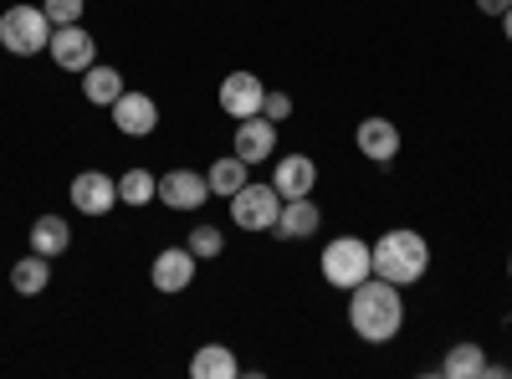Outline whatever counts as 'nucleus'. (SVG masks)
Returning <instances> with one entry per match:
<instances>
[{
	"label": "nucleus",
	"instance_id": "a878e982",
	"mask_svg": "<svg viewBox=\"0 0 512 379\" xmlns=\"http://www.w3.org/2000/svg\"><path fill=\"white\" fill-rule=\"evenodd\" d=\"M477 11H482V16H497V21H502V16L512 11V0H477Z\"/></svg>",
	"mask_w": 512,
	"mask_h": 379
},
{
	"label": "nucleus",
	"instance_id": "4be33fe9",
	"mask_svg": "<svg viewBox=\"0 0 512 379\" xmlns=\"http://www.w3.org/2000/svg\"><path fill=\"white\" fill-rule=\"evenodd\" d=\"M159 195V175H149V170H139V164H134V170H123L118 175V205H149Z\"/></svg>",
	"mask_w": 512,
	"mask_h": 379
},
{
	"label": "nucleus",
	"instance_id": "393cba45",
	"mask_svg": "<svg viewBox=\"0 0 512 379\" xmlns=\"http://www.w3.org/2000/svg\"><path fill=\"white\" fill-rule=\"evenodd\" d=\"M262 113H267L272 123H282V118H292V98H287V93H272V88H267V103H262Z\"/></svg>",
	"mask_w": 512,
	"mask_h": 379
},
{
	"label": "nucleus",
	"instance_id": "2eb2a0df",
	"mask_svg": "<svg viewBox=\"0 0 512 379\" xmlns=\"http://www.w3.org/2000/svg\"><path fill=\"white\" fill-rule=\"evenodd\" d=\"M318 226H323V210H318L313 195H303V200H282V216H277L272 236H282V241H308V236H318Z\"/></svg>",
	"mask_w": 512,
	"mask_h": 379
},
{
	"label": "nucleus",
	"instance_id": "9b49d317",
	"mask_svg": "<svg viewBox=\"0 0 512 379\" xmlns=\"http://www.w3.org/2000/svg\"><path fill=\"white\" fill-rule=\"evenodd\" d=\"M231 154L241 164H267L277 154V123L267 113L256 118H236V134H231Z\"/></svg>",
	"mask_w": 512,
	"mask_h": 379
},
{
	"label": "nucleus",
	"instance_id": "20e7f679",
	"mask_svg": "<svg viewBox=\"0 0 512 379\" xmlns=\"http://www.w3.org/2000/svg\"><path fill=\"white\" fill-rule=\"evenodd\" d=\"M318 267H323V282H328V287L354 292L364 277H374L369 241H364V236H338V241H328L323 257H318Z\"/></svg>",
	"mask_w": 512,
	"mask_h": 379
},
{
	"label": "nucleus",
	"instance_id": "b1692460",
	"mask_svg": "<svg viewBox=\"0 0 512 379\" xmlns=\"http://www.w3.org/2000/svg\"><path fill=\"white\" fill-rule=\"evenodd\" d=\"M41 11L52 16V26H77L82 11H88V0H41Z\"/></svg>",
	"mask_w": 512,
	"mask_h": 379
},
{
	"label": "nucleus",
	"instance_id": "6ab92c4d",
	"mask_svg": "<svg viewBox=\"0 0 512 379\" xmlns=\"http://www.w3.org/2000/svg\"><path fill=\"white\" fill-rule=\"evenodd\" d=\"M190 374H195V379H236L241 364H236V354H231L226 344H200L195 359H190Z\"/></svg>",
	"mask_w": 512,
	"mask_h": 379
},
{
	"label": "nucleus",
	"instance_id": "39448f33",
	"mask_svg": "<svg viewBox=\"0 0 512 379\" xmlns=\"http://www.w3.org/2000/svg\"><path fill=\"white\" fill-rule=\"evenodd\" d=\"M282 216V195L272 180H246L236 195H231V221L241 231H272Z\"/></svg>",
	"mask_w": 512,
	"mask_h": 379
},
{
	"label": "nucleus",
	"instance_id": "9d476101",
	"mask_svg": "<svg viewBox=\"0 0 512 379\" xmlns=\"http://www.w3.org/2000/svg\"><path fill=\"white\" fill-rule=\"evenodd\" d=\"M108 113H113V129H118L123 139H149V134L159 129V103H154L149 93H139V88H134V93L123 88Z\"/></svg>",
	"mask_w": 512,
	"mask_h": 379
},
{
	"label": "nucleus",
	"instance_id": "f03ea898",
	"mask_svg": "<svg viewBox=\"0 0 512 379\" xmlns=\"http://www.w3.org/2000/svg\"><path fill=\"white\" fill-rule=\"evenodd\" d=\"M369 257H374V277L395 282V287H410L431 272V241L410 226H395L384 231L379 241H369Z\"/></svg>",
	"mask_w": 512,
	"mask_h": 379
},
{
	"label": "nucleus",
	"instance_id": "f3484780",
	"mask_svg": "<svg viewBox=\"0 0 512 379\" xmlns=\"http://www.w3.org/2000/svg\"><path fill=\"white\" fill-rule=\"evenodd\" d=\"M118 93H123V72H118V67L93 62L88 72H82V98H88L93 108H113V103H118Z\"/></svg>",
	"mask_w": 512,
	"mask_h": 379
},
{
	"label": "nucleus",
	"instance_id": "a211bd4d",
	"mask_svg": "<svg viewBox=\"0 0 512 379\" xmlns=\"http://www.w3.org/2000/svg\"><path fill=\"white\" fill-rule=\"evenodd\" d=\"M72 246V226L57 216V210H52V216H36L31 221V251H41V257H62V251Z\"/></svg>",
	"mask_w": 512,
	"mask_h": 379
},
{
	"label": "nucleus",
	"instance_id": "ddd939ff",
	"mask_svg": "<svg viewBox=\"0 0 512 379\" xmlns=\"http://www.w3.org/2000/svg\"><path fill=\"white\" fill-rule=\"evenodd\" d=\"M400 144H405V139H400V129H395L390 118H379V113H374V118H364L359 129H354V149H359L369 164H390V159L400 154Z\"/></svg>",
	"mask_w": 512,
	"mask_h": 379
},
{
	"label": "nucleus",
	"instance_id": "f8f14e48",
	"mask_svg": "<svg viewBox=\"0 0 512 379\" xmlns=\"http://www.w3.org/2000/svg\"><path fill=\"white\" fill-rule=\"evenodd\" d=\"M154 200L169 205V210H200V205L210 200V185H205L200 170H185V164H175L169 175H159V195H154Z\"/></svg>",
	"mask_w": 512,
	"mask_h": 379
},
{
	"label": "nucleus",
	"instance_id": "6e6552de",
	"mask_svg": "<svg viewBox=\"0 0 512 379\" xmlns=\"http://www.w3.org/2000/svg\"><path fill=\"white\" fill-rule=\"evenodd\" d=\"M67 195H72V210H77V216L103 221L108 210L118 205V180H113V175H103V170H82V175H72Z\"/></svg>",
	"mask_w": 512,
	"mask_h": 379
},
{
	"label": "nucleus",
	"instance_id": "0eeeda50",
	"mask_svg": "<svg viewBox=\"0 0 512 379\" xmlns=\"http://www.w3.org/2000/svg\"><path fill=\"white\" fill-rule=\"evenodd\" d=\"M216 103H221V113H231V118H256V113H262V103H267V82L256 77V72H246V67H236V72L221 77Z\"/></svg>",
	"mask_w": 512,
	"mask_h": 379
},
{
	"label": "nucleus",
	"instance_id": "5701e85b",
	"mask_svg": "<svg viewBox=\"0 0 512 379\" xmlns=\"http://www.w3.org/2000/svg\"><path fill=\"white\" fill-rule=\"evenodd\" d=\"M185 246L195 251L200 262H216L221 251H226V231H221V226H210V221H195V226H190V241H185Z\"/></svg>",
	"mask_w": 512,
	"mask_h": 379
},
{
	"label": "nucleus",
	"instance_id": "4468645a",
	"mask_svg": "<svg viewBox=\"0 0 512 379\" xmlns=\"http://www.w3.org/2000/svg\"><path fill=\"white\" fill-rule=\"evenodd\" d=\"M272 185H277L282 200H303V195H313V185H318V164H313V154H282V159H277V170H272Z\"/></svg>",
	"mask_w": 512,
	"mask_h": 379
},
{
	"label": "nucleus",
	"instance_id": "1a4fd4ad",
	"mask_svg": "<svg viewBox=\"0 0 512 379\" xmlns=\"http://www.w3.org/2000/svg\"><path fill=\"white\" fill-rule=\"evenodd\" d=\"M195 272H200V257H195L190 246H164L159 257L149 262V282H154V292H164V298L185 292L195 282Z\"/></svg>",
	"mask_w": 512,
	"mask_h": 379
},
{
	"label": "nucleus",
	"instance_id": "412c9836",
	"mask_svg": "<svg viewBox=\"0 0 512 379\" xmlns=\"http://www.w3.org/2000/svg\"><path fill=\"white\" fill-rule=\"evenodd\" d=\"M246 180H251V164H241L236 154L216 159V164L205 170V185H210V195H221V200H231V195H236Z\"/></svg>",
	"mask_w": 512,
	"mask_h": 379
},
{
	"label": "nucleus",
	"instance_id": "dca6fc26",
	"mask_svg": "<svg viewBox=\"0 0 512 379\" xmlns=\"http://www.w3.org/2000/svg\"><path fill=\"white\" fill-rule=\"evenodd\" d=\"M47 287H52V257L26 251L21 262H11V292H21V298H41Z\"/></svg>",
	"mask_w": 512,
	"mask_h": 379
},
{
	"label": "nucleus",
	"instance_id": "cd10ccee",
	"mask_svg": "<svg viewBox=\"0 0 512 379\" xmlns=\"http://www.w3.org/2000/svg\"><path fill=\"white\" fill-rule=\"evenodd\" d=\"M507 277H512V257H507Z\"/></svg>",
	"mask_w": 512,
	"mask_h": 379
},
{
	"label": "nucleus",
	"instance_id": "aec40b11",
	"mask_svg": "<svg viewBox=\"0 0 512 379\" xmlns=\"http://www.w3.org/2000/svg\"><path fill=\"white\" fill-rule=\"evenodd\" d=\"M482 369H487V354H482V344H472V339L451 344L446 359H441V374H446V379H482Z\"/></svg>",
	"mask_w": 512,
	"mask_h": 379
},
{
	"label": "nucleus",
	"instance_id": "423d86ee",
	"mask_svg": "<svg viewBox=\"0 0 512 379\" xmlns=\"http://www.w3.org/2000/svg\"><path fill=\"white\" fill-rule=\"evenodd\" d=\"M47 52H52V62H57L62 72H77V77H82V72L98 62V36L82 26V21H77V26H52V47H47Z\"/></svg>",
	"mask_w": 512,
	"mask_h": 379
},
{
	"label": "nucleus",
	"instance_id": "7ed1b4c3",
	"mask_svg": "<svg viewBox=\"0 0 512 379\" xmlns=\"http://www.w3.org/2000/svg\"><path fill=\"white\" fill-rule=\"evenodd\" d=\"M0 47H6L11 57H41L52 47V16L41 6L16 0V6L0 11Z\"/></svg>",
	"mask_w": 512,
	"mask_h": 379
},
{
	"label": "nucleus",
	"instance_id": "f257e3e1",
	"mask_svg": "<svg viewBox=\"0 0 512 379\" xmlns=\"http://www.w3.org/2000/svg\"><path fill=\"white\" fill-rule=\"evenodd\" d=\"M349 328L359 333L364 344H390L395 333L405 328V298L395 282L384 277H364L349 292Z\"/></svg>",
	"mask_w": 512,
	"mask_h": 379
},
{
	"label": "nucleus",
	"instance_id": "bb28decb",
	"mask_svg": "<svg viewBox=\"0 0 512 379\" xmlns=\"http://www.w3.org/2000/svg\"><path fill=\"white\" fill-rule=\"evenodd\" d=\"M502 36H507V41H512V11H507V16H502Z\"/></svg>",
	"mask_w": 512,
	"mask_h": 379
}]
</instances>
